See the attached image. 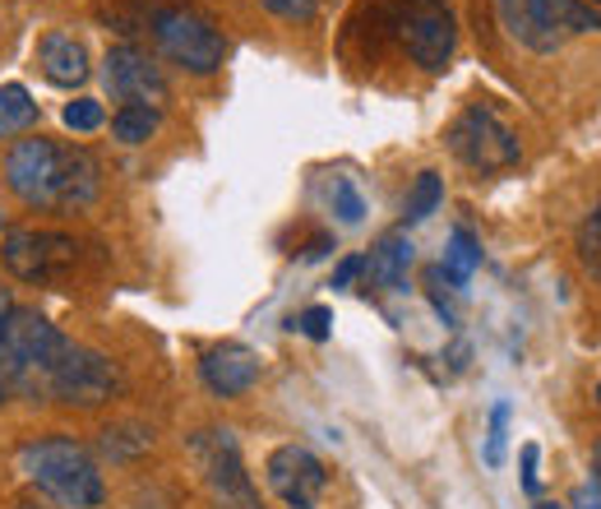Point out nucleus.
I'll return each instance as SVG.
<instances>
[{
	"mask_svg": "<svg viewBox=\"0 0 601 509\" xmlns=\"http://www.w3.org/2000/svg\"><path fill=\"white\" fill-rule=\"evenodd\" d=\"M61 329L28 306H14L0 325V403L10 399H42L47 366L61 348Z\"/></svg>",
	"mask_w": 601,
	"mask_h": 509,
	"instance_id": "3",
	"label": "nucleus"
},
{
	"mask_svg": "<svg viewBox=\"0 0 601 509\" xmlns=\"http://www.w3.org/2000/svg\"><path fill=\"white\" fill-rule=\"evenodd\" d=\"M158 121H162V111L158 107H139V102H130V107H121L117 117H111V134L121 139V144H149V139L158 134Z\"/></svg>",
	"mask_w": 601,
	"mask_h": 509,
	"instance_id": "17",
	"label": "nucleus"
},
{
	"mask_svg": "<svg viewBox=\"0 0 601 509\" xmlns=\"http://www.w3.org/2000/svg\"><path fill=\"white\" fill-rule=\"evenodd\" d=\"M149 28H153L158 47L190 74H213L227 56V38L218 33V23L190 6H158L149 14Z\"/></svg>",
	"mask_w": 601,
	"mask_h": 509,
	"instance_id": "7",
	"label": "nucleus"
},
{
	"mask_svg": "<svg viewBox=\"0 0 601 509\" xmlns=\"http://www.w3.org/2000/svg\"><path fill=\"white\" fill-rule=\"evenodd\" d=\"M149 445H153V431H149V427H134V421L102 431V455H107V459H117V463H126V459H134V455H144Z\"/></svg>",
	"mask_w": 601,
	"mask_h": 509,
	"instance_id": "19",
	"label": "nucleus"
},
{
	"mask_svg": "<svg viewBox=\"0 0 601 509\" xmlns=\"http://www.w3.org/2000/svg\"><path fill=\"white\" fill-rule=\"evenodd\" d=\"M537 459H541V449H537V445H523V491H528V496H537V491H541Z\"/></svg>",
	"mask_w": 601,
	"mask_h": 509,
	"instance_id": "27",
	"label": "nucleus"
},
{
	"mask_svg": "<svg viewBox=\"0 0 601 509\" xmlns=\"http://www.w3.org/2000/svg\"><path fill=\"white\" fill-rule=\"evenodd\" d=\"M579 260L592 278H601V204L583 218V228H579Z\"/></svg>",
	"mask_w": 601,
	"mask_h": 509,
	"instance_id": "21",
	"label": "nucleus"
},
{
	"mask_svg": "<svg viewBox=\"0 0 601 509\" xmlns=\"http://www.w3.org/2000/svg\"><path fill=\"white\" fill-rule=\"evenodd\" d=\"M481 269V241L468 232V228H453L449 237V250H444V260L435 265V282H449V288H468V278Z\"/></svg>",
	"mask_w": 601,
	"mask_h": 509,
	"instance_id": "15",
	"label": "nucleus"
},
{
	"mask_svg": "<svg viewBox=\"0 0 601 509\" xmlns=\"http://www.w3.org/2000/svg\"><path fill=\"white\" fill-rule=\"evenodd\" d=\"M10 310H14V297H10V292H0V325H6Z\"/></svg>",
	"mask_w": 601,
	"mask_h": 509,
	"instance_id": "30",
	"label": "nucleus"
},
{
	"mask_svg": "<svg viewBox=\"0 0 601 509\" xmlns=\"http://www.w3.org/2000/svg\"><path fill=\"white\" fill-rule=\"evenodd\" d=\"M440 204H444V181L435 172H421L412 181V190H408V200H403V222H408V228H412V222H425Z\"/></svg>",
	"mask_w": 601,
	"mask_h": 509,
	"instance_id": "18",
	"label": "nucleus"
},
{
	"mask_svg": "<svg viewBox=\"0 0 601 509\" xmlns=\"http://www.w3.org/2000/svg\"><path fill=\"white\" fill-rule=\"evenodd\" d=\"M38 121V102L23 83H0V139L23 134L28 126Z\"/></svg>",
	"mask_w": 601,
	"mask_h": 509,
	"instance_id": "16",
	"label": "nucleus"
},
{
	"mask_svg": "<svg viewBox=\"0 0 601 509\" xmlns=\"http://www.w3.org/2000/svg\"><path fill=\"white\" fill-rule=\"evenodd\" d=\"M384 19L421 70H449L458 47V19L444 0H384Z\"/></svg>",
	"mask_w": 601,
	"mask_h": 509,
	"instance_id": "6",
	"label": "nucleus"
},
{
	"mask_svg": "<svg viewBox=\"0 0 601 509\" xmlns=\"http://www.w3.org/2000/svg\"><path fill=\"white\" fill-rule=\"evenodd\" d=\"M292 329H297V333H305L310 343H324V338L333 333V310H329V306H305L301 316L292 320Z\"/></svg>",
	"mask_w": 601,
	"mask_h": 509,
	"instance_id": "24",
	"label": "nucleus"
},
{
	"mask_svg": "<svg viewBox=\"0 0 601 509\" xmlns=\"http://www.w3.org/2000/svg\"><path fill=\"white\" fill-rule=\"evenodd\" d=\"M504 440H509V403H495L491 408V427H485V449H481L485 468L504 463Z\"/></svg>",
	"mask_w": 601,
	"mask_h": 509,
	"instance_id": "22",
	"label": "nucleus"
},
{
	"mask_svg": "<svg viewBox=\"0 0 601 509\" xmlns=\"http://www.w3.org/2000/svg\"><path fill=\"white\" fill-rule=\"evenodd\" d=\"M213 509H264L260 496H237V500H213Z\"/></svg>",
	"mask_w": 601,
	"mask_h": 509,
	"instance_id": "29",
	"label": "nucleus"
},
{
	"mask_svg": "<svg viewBox=\"0 0 601 509\" xmlns=\"http://www.w3.org/2000/svg\"><path fill=\"white\" fill-rule=\"evenodd\" d=\"M74 237L66 232H10L6 241H0V260H6V269L23 282H51L61 278L70 265H74Z\"/></svg>",
	"mask_w": 601,
	"mask_h": 509,
	"instance_id": "9",
	"label": "nucleus"
},
{
	"mask_svg": "<svg viewBox=\"0 0 601 509\" xmlns=\"http://www.w3.org/2000/svg\"><path fill=\"white\" fill-rule=\"evenodd\" d=\"M329 209H333V218L342 222V228H361L365 200H361V190H357L352 177H333L329 181Z\"/></svg>",
	"mask_w": 601,
	"mask_h": 509,
	"instance_id": "20",
	"label": "nucleus"
},
{
	"mask_svg": "<svg viewBox=\"0 0 601 509\" xmlns=\"http://www.w3.org/2000/svg\"><path fill=\"white\" fill-rule=\"evenodd\" d=\"M260 376H264V361L246 343H218L199 361V380H204L209 393H218V399H241V393L260 385Z\"/></svg>",
	"mask_w": 601,
	"mask_h": 509,
	"instance_id": "12",
	"label": "nucleus"
},
{
	"mask_svg": "<svg viewBox=\"0 0 601 509\" xmlns=\"http://www.w3.org/2000/svg\"><path fill=\"white\" fill-rule=\"evenodd\" d=\"M61 121H66L74 134H93L107 117H102V102H98V98H74V102L61 111Z\"/></svg>",
	"mask_w": 601,
	"mask_h": 509,
	"instance_id": "23",
	"label": "nucleus"
},
{
	"mask_svg": "<svg viewBox=\"0 0 601 509\" xmlns=\"http://www.w3.org/2000/svg\"><path fill=\"white\" fill-rule=\"evenodd\" d=\"M417 260V246L408 241V232H384L375 241V250L365 255V278L375 282V288H403L408 282V269Z\"/></svg>",
	"mask_w": 601,
	"mask_h": 509,
	"instance_id": "14",
	"label": "nucleus"
},
{
	"mask_svg": "<svg viewBox=\"0 0 601 509\" xmlns=\"http://www.w3.org/2000/svg\"><path fill=\"white\" fill-rule=\"evenodd\" d=\"M574 509H601V482L597 487H579L574 491Z\"/></svg>",
	"mask_w": 601,
	"mask_h": 509,
	"instance_id": "28",
	"label": "nucleus"
},
{
	"mask_svg": "<svg viewBox=\"0 0 601 509\" xmlns=\"http://www.w3.org/2000/svg\"><path fill=\"white\" fill-rule=\"evenodd\" d=\"M264 472H269L273 496L288 509H314V496L329 487V468L314 459L305 445H278L264 463Z\"/></svg>",
	"mask_w": 601,
	"mask_h": 509,
	"instance_id": "11",
	"label": "nucleus"
},
{
	"mask_svg": "<svg viewBox=\"0 0 601 509\" xmlns=\"http://www.w3.org/2000/svg\"><path fill=\"white\" fill-rule=\"evenodd\" d=\"M597 403H601V385H597Z\"/></svg>",
	"mask_w": 601,
	"mask_h": 509,
	"instance_id": "33",
	"label": "nucleus"
},
{
	"mask_svg": "<svg viewBox=\"0 0 601 509\" xmlns=\"http://www.w3.org/2000/svg\"><path fill=\"white\" fill-rule=\"evenodd\" d=\"M38 66L56 89H79V83L89 79V51H83V42L74 33H66V28H51L38 42Z\"/></svg>",
	"mask_w": 601,
	"mask_h": 509,
	"instance_id": "13",
	"label": "nucleus"
},
{
	"mask_svg": "<svg viewBox=\"0 0 601 509\" xmlns=\"http://www.w3.org/2000/svg\"><path fill=\"white\" fill-rule=\"evenodd\" d=\"M361 273H365V255H348V260L333 269V282H329V288H338V292H342V288H352Z\"/></svg>",
	"mask_w": 601,
	"mask_h": 509,
	"instance_id": "26",
	"label": "nucleus"
},
{
	"mask_svg": "<svg viewBox=\"0 0 601 509\" xmlns=\"http://www.w3.org/2000/svg\"><path fill=\"white\" fill-rule=\"evenodd\" d=\"M537 509H560V505H551V500H541V505H537Z\"/></svg>",
	"mask_w": 601,
	"mask_h": 509,
	"instance_id": "32",
	"label": "nucleus"
},
{
	"mask_svg": "<svg viewBox=\"0 0 601 509\" xmlns=\"http://www.w3.org/2000/svg\"><path fill=\"white\" fill-rule=\"evenodd\" d=\"M126 389L121 366L111 361L107 352L74 343V338H61L51 366H47V385L42 399L47 403H70V408H102Z\"/></svg>",
	"mask_w": 601,
	"mask_h": 509,
	"instance_id": "5",
	"label": "nucleus"
},
{
	"mask_svg": "<svg viewBox=\"0 0 601 509\" xmlns=\"http://www.w3.org/2000/svg\"><path fill=\"white\" fill-rule=\"evenodd\" d=\"M6 186L33 209H83L98 200L102 167L79 144H56L47 134H28L14 139L6 153Z\"/></svg>",
	"mask_w": 601,
	"mask_h": 509,
	"instance_id": "1",
	"label": "nucleus"
},
{
	"mask_svg": "<svg viewBox=\"0 0 601 509\" xmlns=\"http://www.w3.org/2000/svg\"><path fill=\"white\" fill-rule=\"evenodd\" d=\"M588 6H601V0H588Z\"/></svg>",
	"mask_w": 601,
	"mask_h": 509,
	"instance_id": "34",
	"label": "nucleus"
},
{
	"mask_svg": "<svg viewBox=\"0 0 601 509\" xmlns=\"http://www.w3.org/2000/svg\"><path fill=\"white\" fill-rule=\"evenodd\" d=\"M19 509H47V505H38V500H23V505H19Z\"/></svg>",
	"mask_w": 601,
	"mask_h": 509,
	"instance_id": "31",
	"label": "nucleus"
},
{
	"mask_svg": "<svg viewBox=\"0 0 601 509\" xmlns=\"http://www.w3.org/2000/svg\"><path fill=\"white\" fill-rule=\"evenodd\" d=\"M449 149L458 162H468L472 172H509V167L523 158L519 134L500 121V111L481 107V102L468 107L463 117L449 126Z\"/></svg>",
	"mask_w": 601,
	"mask_h": 509,
	"instance_id": "8",
	"label": "nucleus"
},
{
	"mask_svg": "<svg viewBox=\"0 0 601 509\" xmlns=\"http://www.w3.org/2000/svg\"><path fill=\"white\" fill-rule=\"evenodd\" d=\"M260 6L278 19H288V23H310L314 10H320V0H260Z\"/></svg>",
	"mask_w": 601,
	"mask_h": 509,
	"instance_id": "25",
	"label": "nucleus"
},
{
	"mask_svg": "<svg viewBox=\"0 0 601 509\" xmlns=\"http://www.w3.org/2000/svg\"><path fill=\"white\" fill-rule=\"evenodd\" d=\"M102 83H107V93L126 107L130 102H139V107H162L167 102V74L158 70V61L149 51H139L130 42L111 47L102 56Z\"/></svg>",
	"mask_w": 601,
	"mask_h": 509,
	"instance_id": "10",
	"label": "nucleus"
},
{
	"mask_svg": "<svg viewBox=\"0 0 601 509\" xmlns=\"http://www.w3.org/2000/svg\"><path fill=\"white\" fill-rule=\"evenodd\" d=\"M495 14L504 33L537 56H555L574 33L601 28V10L583 0H495Z\"/></svg>",
	"mask_w": 601,
	"mask_h": 509,
	"instance_id": "4",
	"label": "nucleus"
},
{
	"mask_svg": "<svg viewBox=\"0 0 601 509\" xmlns=\"http://www.w3.org/2000/svg\"><path fill=\"white\" fill-rule=\"evenodd\" d=\"M19 472L33 482L42 496H51L66 509H98L107 500V482L83 445L66 436H42L19 449Z\"/></svg>",
	"mask_w": 601,
	"mask_h": 509,
	"instance_id": "2",
	"label": "nucleus"
}]
</instances>
